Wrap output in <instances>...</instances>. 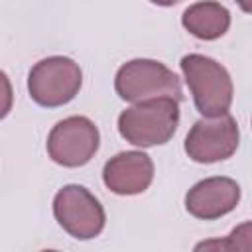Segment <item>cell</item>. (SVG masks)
I'll return each instance as SVG.
<instances>
[{
    "label": "cell",
    "mask_w": 252,
    "mask_h": 252,
    "mask_svg": "<svg viewBox=\"0 0 252 252\" xmlns=\"http://www.w3.org/2000/svg\"><path fill=\"white\" fill-rule=\"evenodd\" d=\"M179 124V100L171 96H158L134 102L118 116L120 136L140 148L161 146L171 140Z\"/></svg>",
    "instance_id": "6da1fadb"
},
{
    "label": "cell",
    "mask_w": 252,
    "mask_h": 252,
    "mask_svg": "<svg viewBox=\"0 0 252 252\" xmlns=\"http://www.w3.org/2000/svg\"><path fill=\"white\" fill-rule=\"evenodd\" d=\"M179 65L197 110L207 118L226 114L234 94L228 71L219 61L199 53H189L181 57Z\"/></svg>",
    "instance_id": "7a4b0ae2"
},
{
    "label": "cell",
    "mask_w": 252,
    "mask_h": 252,
    "mask_svg": "<svg viewBox=\"0 0 252 252\" xmlns=\"http://www.w3.org/2000/svg\"><path fill=\"white\" fill-rule=\"evenodd\" d=\"M114 89L122 100L142 102L158 96L183 98L177 75L156 59H132L124 63L114 77Z\"/></svg>",
    "instance_id": "3957f363"
},
{
    "label": "cell",
    "mask_w": 252,
    "mask_h": 252,
    "mask_svg": "<svg viewBox=\"0 0 252 252\" xmlns=\"http://www.w3.org/2000/svg\"><path fill=\"white\" fill-rule=\"evenodd\" d=\"M83 85V73L79 63L69 57L53 55L37 61L28 75L30 96L47 108L63 106L71 102Z\"/></svg>",
    "instance_id": "277c9868"
},
{
    "label": "cell",
    "mask_w": 252,
    "mask_h": 252,
    "mask_svg": "<svg viewBox=\"0 0 252 252\" xmlns=\"http://www.w3.org/2000/svg\"><path fill=\"white\" fill-rule=\"evenodd\" d=\"M53 215L59 226L77 240L98 236L106 222L100 201L83 185L61 187L53 199Z\"/></svg>",
    "instance_id": "5b68a950"
},
{
    "label": "cell",
    "mask_w": 252,
    "mask_h": 252,
    "mask_svg": "<svg viewBox=\"0 0 252 252\" xmlns=\"http://www.w3.org/2000/svg\"><path fill=\"white\" fill-rule=\"evenodd\" d=\"M100 134L87 116H69L57 122L47 136L49 158L63 167H81L98 152Z\"/></svg>",
    "instance_id": "8992f818"
},
{
    "label": "cell",
    "mask_w": 252,
    "mask_h": 252,
    "mask_svg": "<svg viewBox=\"0 0 252 252\" xmlns=\"http://www.w3.org/2000/svg\"><path fill=\"white\" fill-rule=\"evenodd\" d=\"M238 140V124L228 112L211 118L203 116L191 126L185 138V152L197 163H215L228 159L236 152Z\"/></svg>",
    "instance_id": "52a82bcc"
},
{
    "label": "cell",
    "mask_w": 252,
    "mask_h": 252,
    "mask_svg": "<svg viewBox=\"0 0 252 252\" xmlns=\"http://www.w3.org/2000/svg\"><path fill=\"white\" fill-rule=\"evenodd\" d=\"M240 185L230 177H207L195 183L185 195V209L201 220H215L236 209Z\"/></svg>",
    "instance_id": "ba28073f"
},
{
    "label": "cell",
    "mask_w": 252,
    "mask_h": 252,
    "mask_svg": "<svg viewBox=\"0 0 252 252\" xmlns=\"http://www.w3.org/2000/svg\"><path fill=\"white\" fill-rule=\"evenodd\" d=\"M154 179V161L144 152H120L102 167V181L106 189L116 195L144 193Z\"/></svg>",
    "instance_id": "9c48e42d"
},
{
    "label": "cell",
    "mask_w": 252,
    "mask_h": 252,
    "mask_svg": "<svg viewBox=\"0 0 252 252\" xmlns=\"http://www.w3.org/2000/svg\"><path fill=\"white\" fill-rule=\"evenodd\" d=\"M181 24L191 35L211 41V39H219L220 35L228 32L230 12L220 2L201 0L185 8L181 16Z\"/></svg>",
    "instance_id": "30bf717a"
},
{
    "label": "cell",
    "mask_w": 252,
    "mask_h": 252,
    "mask_svg": "<svg viewBox=\"0 0 252 252\" xmlns=\"http://www.w3.org/2000/svg\"><path fill=\"white\" fill-rule=\"evenodd\" d=\"M197 250L203 248H220V250H252V220L242 222L232 228V232L224 240H211L201 242L195 246Z\"/></svg>",
    "instance_id": "8fae6325"
},
{
    "label": "cell",
    "mask_w": 252,
    "mask_h": 252,
    "mask_svg": "<svg viewBox=\"0 0 252 252\" xmlns=\"http://www.w3.org/2000/svg\"><path fill=\"white\" fill-rule=\"evenodd\" d=\"M246 14H252V0H234Z\"/></svg>",
    "instance_id": "7c38bea8"
},
{
    "label": "cell",
    "mask_w": 252,
    "mask_h": 252,
    "mask_svg": "<svg viewBox=\"0 0 252 252\" xmlns=\"http://www.w3.org/2000/svg\"><path fill=\"white\" fill-rule=\"evenodd\" d=\"M152 4H158V6H175L179 4L181 0H150Z\"/></svg>",
    "instance_id": "4fadbf2b"
}]
</instances>
